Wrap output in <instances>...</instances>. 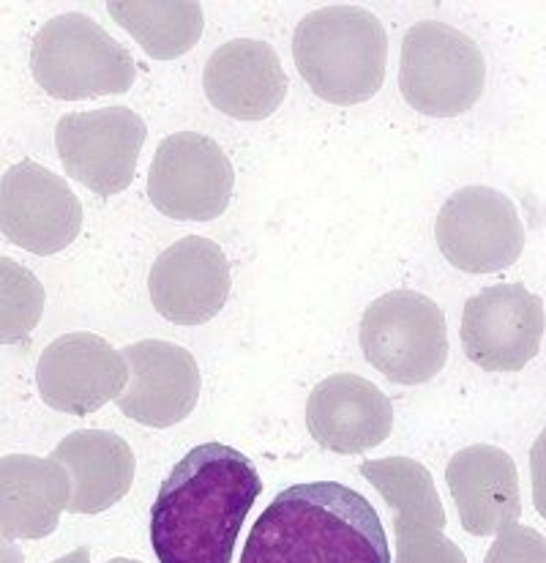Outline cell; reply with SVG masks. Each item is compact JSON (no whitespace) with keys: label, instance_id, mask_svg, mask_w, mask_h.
<instances>
[{"label":"cell","instance_id":"6da1fadb","mask_svg":"<svg viewBox=\"0 0 546 563\" xmlns=\"http://www.w3.org/2000/svg\"><path fill=\"white\" fill-rule=\"evenodd\" d=\"M263 495L255 463L227 443H202L170 471L151 506L159 563H233L235 542Z\"/></svg>","mask_w":546,"mask_h":563},{"label":"cell","instance_id":"7a4b0ae2","mask_svg":"<svg viewBox=\"0 0 546 563\" xmlns=\"http://www.w3.org/2000/svg\"><path fill=\"white\" fill-rule=\"evenodd\" d=\"M238 563H391V548L361 493L339 482H307L268 504Z\"/></svg>","mask_w":546,"mask_h":563},{"label":"cell","instance_id":"3957f363","mask_svg":"<svg viewBox=\"0 0 546 563\" xmlns=\"http://www.w3.org/2000/svg\"><path fill=\"white\" fill-rule=\"evenodd\" d=\"M292 58L303 82L320 99L361 104L386 80V27L361 5H325L298 22Z\"/></svg>","mask_w":546,"mask_h":563},{"label":"cell","instance_id":"277c9868","mask_svg":"<svg viewBox=\"0 0 546 563\" xmlns=\"http://www.w3.org/2000/svg\"><path fill=\"white\" fill-rule=\"evenodd\" d=\"M31 71L60 101L126 93L137 80L129 49L86 14H60L42 25L31 47Z\"/></svg>","mask_w":546,"mask_h":563},{"label":"cell","instance_id":"5b68a950","mask_svg":"<svg viewBox=\"0 0 546 563\" xmlns=\"http://www.w3.org/2000/svg\"><path fill=\"white\" fill-rule=\"evenodd\" d=\"M487 86V60L467 33L441 20L415 22L402 38L399 91L413 110L456 118L478 104Z\"/></svg>","mask_w":546,"mask_h":563},{"label":"cell","instance_id":"8992f818","mask_svg":"<svg viewBox=\"0 0 546 563\" xmlns=\"http://www.w3.org/2000/svg\"><path fill=\"white\" fill-rule=\"evenodd\" d=\"M358 340L366 362L399 386H421L448 362L446 314L415 290H391L371 301Z\"/></svg>","mask_w":546,"mask_h":563},{"label":"cell","instance_id":"52a82bcc","mask_svg":"<svg viewBox=\"0 0 546 563\" xmlns=\"http://www.w3.org/2000/svg\"><path fill=\"white\" fill-rule=\"evenodd\" d=\"M435 239L443 257L459 272L498 274L522 257L525 224L503 191L465 187L443 202Z\"/></svg>","mask_w":546,"mask_h":563},{"label":"cell","instance_id":"ba28073f","mask_svg":"<svg viewBox=\"0 0 546 563\" xmlns=\"http://www.w3.org/2000/svg\"><path fill=\"white\" fill-rule=\"evenodd\" d=\"M235 170L213 137L176 132L156 148L148 173V197L165 217L211 222L230 206Z\"/></svg>","mask_w":546,"mask_h":563},{"label":"cell","instance_id":"9c48e42d","mask_svg":"<svg viewBox=\"0 0 546 563\" xmlns=\"http://www.w3.org/2000/svg\"><path fill=\"white\" fill-rule=\"evenodd\" d=\"M148 126L129 107L69 112L58 121L55 145L66 176L96 195L112 197L132 187Z\"/></svg>","mask_w":546,"mask_h":563},{"label":"cell","instance_id":"30bf717a","mask_svg":"<svg viewBox=\"0 0 546 563\" xmlns=\"http://www.w3.org/2000/svg\"><path fill=\"white\" fill-rule=\"evenodd\" d=\"M546 329L544 298L522 282L494 285L465 303L461 347L487 373H520L542 353Z\"/></svg>","mask_w":546,"mask_h":563},{"label":"cell","instance_id":"8fae6325","mask_svg":"<svg viewBox=\"0 0 546 563\" xmlns=\"http://www.w3.org/2000/svg\"><path fill=\"white\" fill-rule=\"evenodd\" d=\"M82 206L58 173L22 159L0 178V233L33 255H55L77 241Z\"/></svg>","mask_w":546,"mask_h":563},{"label":"cell","instance_id":"7c38bea8","mask_svg":"<svg viewBox=\"0 0 546 563\" xmlns=\"http://www.w3.org/2000/svg\"><path fill=\"white\" fill-rule=\"evenodd\" d=\"M126 362L91 331L64 334L44 347L36 367L38 394L53 410L88 416L121 397L126 388Z\"/></svg>","mask_w":546,"mask_h":563},{"label":"cell","instance_id":"4fadbf2b","mask_svg":"<svg viewBox=\"0 0 546 563\" xmlns=\"http://www.w3.org/2000/svg\"><path fill=\"white\" fill-rule=\"evenodd\" d=\"M230 261L222 246L202 235H186L167 246L151 266L154 309L176 325H200L216 318L230 298Z\"/></svg>","mask_w":546,"mask_h":563},{"label":"cell","instance_id":"5bb4252c","mask_svg":"<svg viewBox=\"0 0 546 563\" xmlns=\"http://www.w3.org/2000/svg\"><path fill=\"white\" fill-rule=\"evenodd\" d=\"M123 362L132 380L115 399L118 410L137 424H181L197 408L202 377L197 358L181 345L165 340H143L123 347Z\"/></svg>","mask_w":546,"mask_h":563},{"label":"cell","instance_id":"9a60e30c","mask_svg":"<svg viewBox=\"0 0 546 563\" xmlns=\"http://www.w3.org/2000/svg\"><path fill=\"white\" fill-rule=\"evenodd\" d=\"M309 435L336 454H364L388 441L393 405L375 383L339 373L320 380L307 402Z\"/></svg>","mask_w":546,"mask_h":563},{"label":"cell","instance_id":"2e32d148","mask_svg":"<svg viewBox=\"0 0 546 563\" xmlns=\"http://www.w3.org/2000/svg\"><path fill=\"white\" fill-rule=\"evenodd\" d=\"M202 88L219 112L238 121H266L287 96V75L271 44L233 38L208 58Z\"/></svg>","mask_w":546,"mask_h":563},{"label":"cell","instance_id":"e0dca14e","mask_svg":"<svg viewBox=\"0 0 546 563\" xmlns=\"http://www.w3.org/2000/svg\"><path fill=\"white\" fill-rule=\"evenodd\" d=\"M446 482L470 537H492L522 517V489L514 457L503 449L476 443L456 452Z\"/></svg>","mask_w":546,"mask_h":563},{"label":"cell","instance_id":"ac0fdd59","mask_svg":"<svg viewBox=\"0 0 546 563\" xmlns=\"http://www.w3.org/2000/svg\"><path fill=\"white\" fill-rule=\"evenodd\" d=\"M71 482L53 457H0V533L3 539H47L60 526Z\"/></svg>","mask_w":546,"mask_h":563},{"label":"cell","instance_id":"d6986e66","mask_svg":"<svg viewBox=\"0 0 546 563\" xmlns=\"http://www.w3.org/2000/svg\"><path fill=\"white\" fill-rule=\"evenodd\" d=\"M55 463L69 473L71 495L66 509L71 515H99L112 509L132 489L134 460L132 446L115 432L77 430L66 435L53 452Z\"/></svg>","mask_w":546,"mask_h":563},{"label":"cell","instance_id":"ffe728a7","mask_svg":"<svg viewBox=\"0 0 546 563\" xmlns=\"http://www.w3.org/2000/svg\"><path fill=\"white\" fill-rule=\"evenodd\" d=\"M107 11L154 60H176L194 49L205 25L202 5L194 0H112Z\"/></svg>","mask_w":546,"mask_h":563},{"label":"cell","instance_id":"44dd1931","mask_svg":"<svg viewBox=\"0 0 546 563\" xmlns=\"http://www.w3.org/2000/svg\"><path fill=\"white\" fill-rule=\"evenodd\" d=\"M44 285L31 268L0 257V345L25 342L44 314Z\"/></svg>","mask_w":546,"mask_h":563},{"label":"cell","instance_id":"7402d4cb","mask_svg":"<svg viewBox=\"0 0 546 563\" xmlns=\"http://www.w3.org/2000/svg\"><path fill=\"white\" fill-rule=\"evenodd\" d=\"M446 522V511L393 517L399 553L391 563H467L465 553L443 533Z\"/></svg>","mask_w":546,"mask_h":563},{"label":"cell","instance_id":"603a6c76","mask_svg":"<svg viewBox=\"0 0 546 563\" xmlns=\"http://www.w3.org/2000/svg\"><path fill=\"white\" fill-rule=\"evenodd\" d=\"M487 563H546V539L531 526L511 522L489 548Z\"/></svg>","mask_w":546,"mask_h":563},{"label":"cell","instance_id":"cb8c5ba5","mask_svg":"<svg viewBox=\"0 0 546 563\" xmlns=\"http://www.w3.org/2000/svg\"><path fill=\"white\" fill-rule=\"evenodd\" d=\"M0 563H25V555L9 539H0Z\"/></svg>","mask_w":546,"mask_h":563},{"label":"cell","instance_id":"d4e9b609","mask_svg":"<svg viewBox=\"0 0 546 563\" xmlns=\"http://www.w3.org/2000/svg\"><path fill=\"white\" fill-rule=\"evenodd\" d=\"M53 563H91V550L80 548V550H75V553L64 555V559H58V561H53Z\"/></svg>","mask_w":546,"mask_h":563},{"label":"cell","instance_id":"484cf974","mask_svg":"<svg viewBox=\"0 0 546 563\" xmlns=\"http://www.w3.org/2000/svg\"><path fill=\"white\" fill-rule=\"evenodd\" d=\"M107 563H140V561H132V559H112V561H107Z\"/></svg>","mask_w":546,"mask_h":563}]
</instances>
